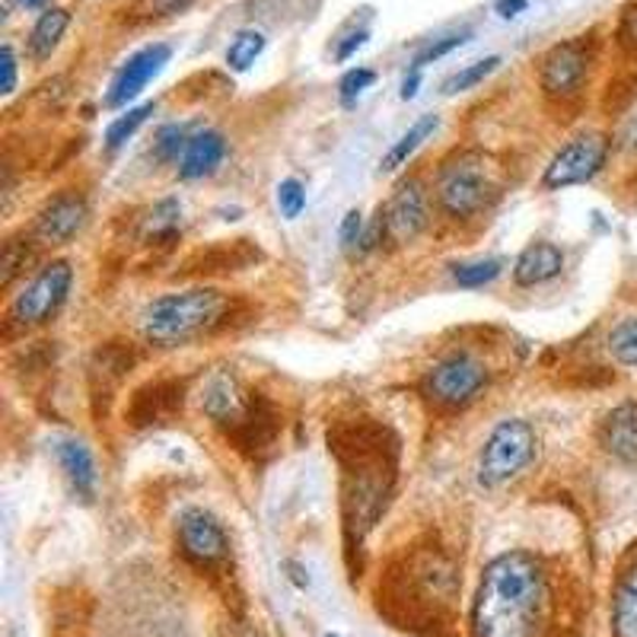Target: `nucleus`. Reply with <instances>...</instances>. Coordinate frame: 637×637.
Listing matches in <instances>:
<instances>
[{
    "mask_svg": "<svg viewBox=\"0 0 637 637\" xmlns=\"http://www.w3.org/2000/svg\"><path fill=\"white\" fill-rule=\"evenodd\" d=\"M278 208H281V213L287 220H297L299 213H303V208H306V192H303L299 179H284L278 185Z\"/></svg>",
    "mask_w": 637,
    "mask_h": 637,
    "instance_id": "nucleus-32",
    "label": "nucleus"
},
{
    "mask_svg": "<svg viewBox=\"0 0 637 637\" xmlns=\"http://www.w3.org/2000/svg\"><path fill=\"white\" fill-rule=\"evenodd\" d=\"M195 0H147L150 13L154 16H172V13H182L185 7H192Z\"/></svg>",
    "mask_w": 637,
    "mask_h": 637,
    "instance_id": "nucleus-37",
    "label": "nucleus"
},
{
    "mask_svg": "<svg viewBox=\"0 0 637 637\" xmlns=\"http://www.w3.org/2000/svg\"><path fill=\"white\" fill-rule=\"evenodd\" d=\"M26 261H29L26 243L20 246L16 240H10V243L3 246V287H10V284H13L16 271H20V268H26Z\"/></svg>",
    "mask_w": 637,
    "mask_h": 637,
    "instance_id": "nucleus-34",
    "label": "nucleus"
},
{
    "mask_svg": "<svg viewBox=\"0 0 637 637\" xmlns=\"http://www.w3.org/2000/svg\"><path fill=\"white\" fill-rule=\"evenodd\" d=\"M71 281L74 271L68 261H48L39 268V274L13 297L7 309V322L16 329H36L45 326L48 319H54V313L64 306V299L71 294Z\"/></svg>",
    "mask_w": 637,
    "mask_h": 637,
    "instance_id": "nucleus-7",
    "label": "nucleus"
},
{
    "mask_svg": "<svg viewBox=\"0 0 637 637\" xmlns=\"http://www.w3.org/2000/svg\"><path fill=\"white\" fill-rule=\"evenodd\" d=\"M418 86H421V71L412 68V74L402 81V99H415L418 96Z\"/></svg>",
    "mask_w": 637,
    "mask_h": 637,
    "instance_id": "nucleus-40",
    "label": "nucleus"
},
{
    "mask_svg": "<svg viewBox=\"0 0 637 637\" xmlns=\"http://www.w3.org/2000/svg\"><path fill=\"white\" fill-rule=\"evenodd\" d=\"M86 223V201L77 192H61L45 205L36 223H33V240L39 246H64L71 243Z\"/></svg>",
    "mask_w": 637,
    "mask_h": 637,
    "instance_id": "nucleus-14",
    "label": "nucleus"
},
{
    "mask_svg": "<svg viewBox=\"0 0 637 637\" xmlns=\"http://www.w3.org/2000/svg\"><path fill=\"white\" fill-rule=\"evenodd\" d=\"M179 213H182V205L179 201H160V205H154V211L147 213V236L150 240H160V236H172L175 233V223H179Z\"/></svg>",
    "mask_w": 637,
    "mask_h": 637,
    "instance_id": "nucleus-29",
    "label": "nucleus"
},
{
    "mask_svg": "<svg viewBox=\"0 0 637 637\" xmlns=\"http://www.w3.org/2000/svg\"><path fill=\"white\" fill-rule=\"evenodd\" d=\"M230 309V299L220 291H182L167 294L144 306L140 313V329L147 341L160 347H175L185 341L205 335L213 329Z\"/></svg>",
    "mask_w": 637,
    "mask_h": 637,
    "instance_id": "nucleus-4",
    "label": "nucleus"
},
{
    "mask_svg": "<svg viewBox=\"0 0 637 637\" xmlns=\"http://www.w3.org/2000/svg\"><path fill=\"white\" fill-rule=\"evenodd\" d=\"M609 354L622 367H637V316L635 319H622L609 332Z\"/></svg>",
    "mask_w": 637,
    "mask_h": 637,
    "instance_id": "nucleus-26",
    "label": "nucleus"
},
{
    "mask_svg": "<svg viewBox=\"0 0 637 637\" xmlns=\"http://www.w3.org/2000/svg\"><path fill=\"white\" fill-rule=\"evenodd\" d=\"M596 440L609 456L637 463V402H622L612 408L596 430Z\"/></svg>",
    "mask_w": 637,
    "mask_h": 637,
    "instance_id": "nucleus-17",
    "label": "nucleus"
},
{
    "mask_svg": "<svg viewBox=\"0 0 637 637\" xmlns=\"http://www.w3.org/2000/svg\"><path fill=\"white\" fill-rule=\"evenodd\" d=\"M526 7H529V0H498V3H494V10H498V13H501L504 20H513V16H519V13H523Z\"/></svg>",
    "mask_w": 637,
    "mask_h": 637,
    "instance_id": "nucleus-39",
    "label": "nucleus"
},
{
    "mask_svg": "<svg viewBox=\"0 0 637 637\" xmlns=\"http://www.w3.org/2000/svg\"><path fill=\"white\" fill-rule=\"evenodd\" d=\"M498 68H501V58H498V54H491V58H485V61H475V64L463 68L460 74H453V77L443 84V93H446V96L466 93V89H471V86L481 84L485 77H491Z\"/></svg>",
    "mask_w": 637,
    "mask_h": 637,
    "instance_id": "nucleus-28",
    "label": "nucleus"
},
{
    "mask_svg": "<svg viewBox=\"0 0 637 637\" xmlns=\"http://www.w3.org/2000/svg\"><path fill=\"white\" fill-rule=\"evenodd\" d=\"M54 456H58V466L64 471V478L71 481V491L84 501H93L99 475H96V460L84 440H61L54 446Z\"/></svg>",
    "mask_w": 637,
    "mask_h": 637,
    "instance_id": "nucleus-19",
    "label": "nucleus"
},
{
    "mask_svg": "<svg viewBox=\"0 0 637 637\" xmlns=\"http://www.w3.org/2000/svg\"><path fill=\"white\" fill-rule=\"evenodd\" d=\"M265 51V36L258 33V29H240L236 36H233V42L226 48V68L230 71H236V74H243V71H249L255 64V58Z\"/></svg>",
    "mask_w": 637,
    "mask_h": 637,
    "instance_id": "nucleus-25",
    "label": "nucleus"
},
{
    "mask_svg": "<svg viewBox=\"0 0 637 637\" xmlns=\"http://www.w3.org/2000/svg\"><path fill=\"white\" fill-rule=\"evenodd\" d=\"M471 637H567L554 571L532 552L498 554L471 602Z\"/></svg>",
    "mask_w": 637,
    "mask_h": 637,
    "instance_id": "nucleus-1",
    "label": "nucleus"
},
{
    "mask_svg": "<svg viewBox=\"0 0 637 637\" xmlns=\"http://www.w3.org/2000/svg\"><path fill=\"white\" fill-rule=\"evenodd\" d=\"M466 42H468V29H463V33H453V36H443V39H433V42L427 45V48H421V51L415 54L412 68H415V71H421L425 64H430V61H440V58H446L450 51L463 48Z\"/></svg>",
    "mask_w": 637,
    "mask_h": 637,
    "instance_id": "nucleus-31",
    "label": "nucleus"
},
{
    "mask_svg": "<svg viewBox=\"0 0 637 637\" xmlns=\"http://www.w3.org/2000/svg\"><path fill=\"white\" fill-rule=\"evenodd\" d=\"M16 3H20V7H26V10H33V7H39L42 0H16Z\"/></svg>",
    "mask_w": 637,
    "mask_h": 637,
    "instance_id": "nucleus-41",
    "label": "nucleus"
},
{
    "mask_svg": "<svg viewBox=\"0 0 637 637\" xmlns=\"http://www.w3.org/2000/svg\"><path fill=\"white\" fill-rule=\"evenodd\" d=\"M612 632L615 637H637V558L622 567L612 590Z\"/></svg>",
    "mask_w": 637,
    "mask_h": 637,
    "instance_id": "nucleus-21",
    "label": "nucleus"
},
{
    "mask_svg": "<svg viewBox=\"0 0 637 637\" xmlns=\"http://www.w3.org/2000/svg\"><path fill=\"white\" fill-rule=\"evenodd\" d=\"M185 144H188V127L163 125L154 137V154H157V160H179Z\"/></svg>",
    "mask_w": 637,
    "mask_h": 637,
    "instance_id": "nucleus-30",
    "label": "nucleus"
},
{
    "mask_svg": "<svg viewBox=\"0 0 637 637\" xmlns=\"http://www.w3.org/2000/svg\"><path fill=\"white\" fill-rule=\"evenodd\" d=\"M498 198H501L498 170L488 163L485 154H460L456 160L443 163L437 175V201L456 220L488 211Z\"/></svg>",
    "mask_w": 637,
    "mask_h": 637,
    "instance_id": "nucleus-5",
    "label": "nucleus"
},
{
    "mask_svg": "<svg viewBox=\"0 0 637 637\" xmlns=\"http://www.w3.org/2000/svg\"><path fill=\"white\" fill-rule=\"evenodd\" d=\"M0 71H3L0 93H3V96H10V93L16 89V54H13V48H10V45H3V48H0Z\"/></svg>",
    "mask_w": 637,
    "mask_h": 637,
    "instance_id": "nucleus-36",
    "label": "nucleus"
},
{
    "mask_svg": "<svg viewBox=\"0 0 637 637\" xmlns=\"http://www.w3.org/2000/svg\"><path fill=\"white\" fill-rule=\"evenodd\" d=\"M68 23H71L68 10H61V7L45 10L42 16L36 20L33 33H29V58H33V61L51 58V51H54V48L61 45V39H64Z\"/></svg>",
    "mask_w": 637,
    "mask_h": 637,
    "instance_id": "nucleus-22",
    "label": "nucleus"
},
{
    "mask_svg": "<svg viewBox=\"0 0 637 637\" xmlns=\"http://www.w3.org/2000/svg\"><path fill=\"white\" fill-rule=\"evenodd\" d=\"M179 552L195 567H217L230 558V539L226 529L217 523V516L201 507L185 510L175 526Z\"/></svg>",
    "mask_w": 637,
    "mask_h": 637,
    "instance_id": "nucleus-9",
    "label": "nucleus"
},
{
    "mask_svg": "<svg viewBox=\"0 0 637 637\" xmlns=\"http://www.w3.org/2000/svg\"><path fill=\"white\" fill-rule=\"evenodd\" d=\"M170 58L172 45L167 42H154L147 45V48H140V51H134L125 64L119 68V74L112 77L109 93H106V106H109V109H122L131 99H137L140 89L150 84V81L170 64Z\"/></svg>",
    "mask_w": 637,
    "mask_h": 637,
    "instance_id": "nucleus-12",
    "label": "nucleus"
},
{
    "mask_svg": "<svg viewBox=\"0 0 637 637\" xmlns=\"http://www.w3.org/2000/svg\"><path fill=\"white\" fill-rule=\"evenodd\" d=\"M154 112H157V102H144V106H137V109H127L125 115H119L112 125L106 127V150L115 154L119 147H125L127 140L137 134V127L144 125Z\"/></svg>",
    "mask_w": 637,
    "mask_h": 637,
    "instance_id": "nucleus-24",
    "label": "nucleus"
},
{
    "mask_svg": "<svg viewBox=\"0 0 637 637\" xmlns=\"http://www.w3.org/2000/svg\"><path fill=\"white\" fill-rule=\"evenodd\" d=\"M485 382H488V370L475 357L450 354L437 360L433 370L427 373L425 395L440 408H466L468 402L478 399Z\"/></svg>",
    "mask_w": 637,
    "mask_h": 637,
    "instance_id": "nucleus-8",
    "label": "nucleus"
},
{
    "mask_svg": "<svg viewBox=\"0 0 637 637\" xmlns=\"http://www.w3.org/2000/svg\"><path fill=\"white\" fill-rule=\"evenodd\" d=\"M504 271V261L501 258H485V261H471V265H460L453 271V281L466 291H475V287H485L491 284L498 274Z\"/></svg>",
    "mask_w": 637,
    "mask_h": 637,
    "instance_id": "nucleus-27",
    "label": "nucleus"
},
{
    "mask_svg": "<svg viewBox=\"0 0 637 637\" xmlns=\"http://www.w3.org/2000/svg\"><path fill=\"white\" fill-rule=\"evenodd\" d=\"M564 268V253L554 246V243H532L526 246L519 258L513 261V281L519 287H536V284H546L561 274Z\"/></svg>",
    "mask_w": 637,
    "mask_h": 637,
    "instance_id": "nucleus-20",
    "label": "nucleus"
},
{
    "mask_svg": "<svg viewBox=\"0 0 637 637\" xmlns=\"http://www.w3.org/2000/svg\"><path fill=\"white\" fill-rule=\"evenodd\" d=\"M590 45L580 39H567V42L554 45L546 51V58L539 61V84L554 99H571L590 71Z\"/></svg>",
    "mask_w": 637,
    "mask_h": 637,
    "instance_id": "nucleus-11",
    "label": "nucleus"
},
{
    "mask_svg": "<svg viewBox=\"0 0 637 637\" xmlns=\"http://www.w3.org/2000/svg\"><path fill=\"white\" fill-rule=\"evenodd\" d=\"M367 39H370V33H367V29H357L354 36H347V42L339 45L335 58H339V61H347V58H351V54H354V51H357L360 45L367 42Z\"/></svg>",
    "mask_w": 637,
    "mask_h": 637,
    "instance_id": "nucleus-38",
    "label": "nucleus"
},
{
    "mask_svg": "<svg viewBox=\"0 0 637 637\" xmlns=\"http://www.w3.org/2000/svg\"><path fill=\"white\" fill-rule=\"evenodd\" d=\"M341 468V516L351 552L377 526L395 485V440L370 421L341 427L332 440Z\"/></svg>",
    "mask_w": 637,
    "mask_h": 637,
    "instance_id": "nucleus-3",
    "label": "nucleus"
},
{
    "mask_svg": "<svg viewBox=\"0 0 637 637\" xmlns=\"http://www.w3.org/2000/svg\"><path fill=\"white\" fill-rule=\"evenodd\" d=\"M364 213L360 211H347L344 213V220H341V246L344 249H354L357 243H360V236H364Z\"/></svg>",
    "mask_w": 637,
    "mask_h": 637,
    "instance_id": "nucleus-35",
    "label": "nucleus"
},
{
    "mask_svg": "<svg viewBox=\"0 0 637 637\" xmlns=\"http://www.w3.org/2000/svg\"><path fill=\"white\" fill-rule=\"evenodd\" d=\"M437 127H440V119H437V115H421V119H418L415 125L408 127V131H405V134H402V137H399V140L392 144V150H389V154L382 157L380 172H395L399 167H405V163H408V160L415 157V150H418V147L425 144L427 137H430V134H433Z\"/></svg>",
    "mask_w": 637,
    "mask_h": 637,
    "instance_id": "nucleus-23",
    "label": "nucleus"
},
{
    "mask_svg": "<svg viewBox=\"0 0 637 637\" xmlns=\"http://www.w3.org/2000/svg\"><path fill=\"white\" fill-rule=\"evenodd\" d=\"M382 211H385V233L392 243L405 246L418 240V233L427 226L425 185L418 179H405Z\"/></svg>",
    "mask_w": 637,
    "mask_h": 637,
    "instance_id": "nucleus-15",
    "label": "nucleus"
},
{
    "mask_svg": "<svg viewBox=\"0 0 637 637\" xmlns=\"http://www.w3.org/2000/svg\"><path fill=\"white\" fill-rule=\"evenodd\" d=\"M223 157H226V140H223V134L205 127V131H198V134L188 137V144H185V150H182V157H179V179H182V182L205 179V175L217 172V167L223 163Z\"/></svg>",
    "mask_w": 637,
    "mask_h": 637,
    "instance_id": "nucleus-18",
    "label": "nucleus"
},
{
    "mask_svg": "<svg viewBox=\"0 0 637 637\" xmlns=\"http://www.w3.org/2000/svg\"><path fill=\"white\" fill-rule=\"evenodd\" d=\"M377 81V74L370 71V68H354V71H347L344 77H341V84H339V93H341V102L344 106H351L367 86L373 84Z\"/></svg>",
    "mask_w": 637,
    "mask_h": 637,
    "instance_id": "nucleus-33",
    "label": "nucleus"
},
{
    "mask_svg": "<svg viewBox=\"0 0 637 637\" xmlns=\"http://www.w3.org/2000/svg\"><path fill=\"white\" fill-rule=\"evenodd\" d=\"M223 430H226V437L233 440V446H236L240 453H249V456L265 453V450H271L274 440H278V412L271 408V402H268L265 395L249 392L243 412H240L230 425L223 427Z\"/></svg>",
    "mask_w": 637,
    "mask_h": 637,
    "instance_id": "nucleus-13",
    "label": "nucleus"
},
{
    "mask_svg": "<svg viewBox=\"0 0 637 637\" xmlns=\"http://www.w3.org/2000/svg\"><path fill=\"white\" fill-rule=\"evenodd\" d=\"M460 567L437 546L405 552L380 580V612L399 632L440 637L450 632L460 599Z\"/></svg>",
    "mask_w": 637,
    "mask_h": 637,
    "instance_id": "nucleus-2",
    "label": "nucleus"
},
{
    "mask_svg": "<svg viewBox=\"0 0 637 637\" xmlns=\"http://www.w3.org/2000/svg\"><path fill=\"white\" fill-rule=\"evenodd\" d=\"M605 157H609V140L602 134H580L554 154V160L542 175V185L552 192L584 185L605 167Z\"/></svg>",
    "mask_w": 637,
    "mask_h": 637,
    "instance_id": "nucleus-10",
    "label": "nucleus"
},
{
    "mask_svg": "<svg viewBox=\"0 0 637 637\" xmlns=\"http://www.w3.org/2000/svg\"><path fill=\"white\" fill-rule=\"evenodd\" d=\"M182 399H185V382L179 380H157L147 382L144 389H137L131 395L127 405V421L134 427H154L172 421L182 412Z\"/></svg>",
    "mask_w": 637,
    "mask_h": 637,
    "instance_id": "nucleus-16",
    "label": "nucleus"
},
{
    "mask_svg": "<svg viewBox=\"0 0 637 637\" xmlns=\"http://www.w3.org/2000/svg\"><path fill=\"white\" fill-rule=\"evenodd\" d=\"M539 437L529 421H501L485 440L481 460H478V481L485 488H501L513 481L523 468L536 460Z\"/></svg>",
    "mask_w": 637,
    "mask_h": 637,
    "instance_id": "nucleus-6",
    "label": "nucleus"
}]
</instances>
